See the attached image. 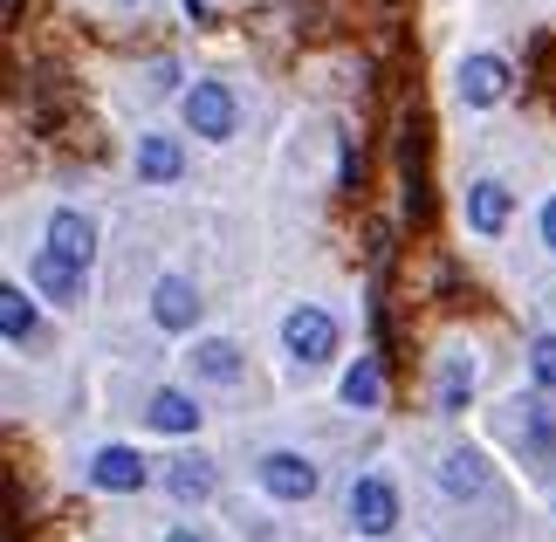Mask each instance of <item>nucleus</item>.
I'll return each mask as SVG.
<instances>
[{
  "label": "nucleus",
  "instance_id": "obj_1",
  "mask_svg": "<svg viewBox=\"0 0 556 542\" xmlns=\"http://www.w3.org/2000/svg\"><path fill=\"white\" fill-rule=\"evenodd\" d=\"M282 343H289L295 364H330V351H337V323H330L324 310H289Z\"/></svg>",
  "mask_w": 556,
  "mask_h": 542
},
{
  "label": "nucleus",
  "instance_id": "obj_2",
  "mask_svg": "<svg viewBox=\"0 0 556 542\" xmlns=\"http://www.w3.org/2000/svg\"><path fill=\"white\" fill-rule=\"evenodd\" d=\"M186 124L200 138H233V97H227V83H192V90H186Z\"/></svg>",
  "mask_w": 556,
  "mask_h": 542
},
{
  "label": "nucleus",
  "instance_id": "obj_3",
  "mask_svg": "<svg viewBox=\"0 0 556 542\" xmlns=\"http://www.w3.org/2000/svg\"><path fill=\"white\" fill-rule=\"evenodd\" d=\"M262 488L275 494V502H309L316 467L303 461V453H262Z\"/></svg>",
  "mask_w": 556,
  "mask_h": 542
},
{
  "label": "nucleus",
  "instance_id": "obj_4",
  "mask_svg": "<svg viewBox=\"0 0 556 542\" xmlns=\"http://www.w3.org/2000/svg\"><path fill=\"white\" fill-rule=\"evenodd\" d=\"M351 522L365 529V535H392V522H399L392 481H357V488H351Z\"/></svg>",
  "mask_w": 556,
  "mask_h": 542
},
{
  "label": "nucleus",
  "instance_id": "obj_5",
  "mask_svg": "<svg viewBox=\"0 0 556 542\" xmlns=\"http://www.w3.org/2000/svg\"><path fill=\"white\" fill-rule=\"evenodd\" d=\"M426 124H413V138H405V220L426 227L433 220V186H426Z\"/></svg>",
  "mask_w": 556,
  "mask_h": 542
},
{
  "label": "nucleus",
  "instance_id": "obj_6",
  "mask_svg": "<svg viewBox=\"0 0 556 542\" xmlns=\"http://www.w3.org/2000/svg\"><path fill=\"white\" fill-rule=\"evenodd\" d=\"M90 481L111 488V494H138L144 488V461H138L131 446H103L97 461H90Z\"/></svg>",
  "mask_w": 556,
  "mask_h": 542
},
{
  "label": "nucleus",
  "instance_id": "obj_7",
  "mask_svg": "<svg viewBox=\"0 0 556 542\" xmlns=\"http://www.w3.org/2000/svg\"><path fill=\"white\" fill-rule=\"evenodd\" d=\"M35 289L55 295V302H76V295H83V262H70V254H55V248H41V254H35Z\"/></svg>",
  "mask_w": 556,
  "mask_h": 542
},
{
  "label": "nucleus",
  "instance_id": "obj_8",
  "mask_svg": "<svg viewBox=\"0 0 556 542\" xmlns=\"http://www.w3.org/2000/svg\"><path fill=\"white\" fill-rule=\"evenodd\" d=\"M152 316L165 323V330H192V316H200V295H192V281L165 275L159 289H152Z\"/></svg>",
  "mask_w": 556,
  "mask_h": 542
},
{
  "label": "nucleus",
  "instance_id": "obj_9",
  "mask_svg": "<svg viewBox=\"0 0 556 542\" xmlns=\"http://www.w3.org/2000/svg\"><path fill=\"white\" fill-rule=\"evenodd\" d=\"M502 90H508L502 55H467V62H460V97H467V103H495Z\"/></svg>",
  "mask_w": 556,
  "mask_h": 542
},
{
  "label": "nucleus",
  "instance_id": "obj_10",
  "mask_svg": "<svg viewBox=\"0 0 556 542\" xmlns=\"http://www.w3.org/2000/svg\"><path fill=\"white\" fill-rule=\"evenodd\" d=\"M49 248L90 268V254H97V227L83 220V213H55V220H49Z\"/></svg>",
  "mask_w": 556,
  "mask_h": 542
},
{
  "label": "nucleus",
  "instance_id": "obj_11",
  "mask_svg": "<svg viewBox=\"0 0 556 542\" xmlns=\"http://www.w3.org/2000/svg\"><path fill=\"white\" fill-rule=\"evenodd\" d=\"M192 371H200V378H213V385H233V378H241V351H233V343L227 337H206V343H192Z\"/></svg>",
  "mask_w": 556,
  "mask_h": 542
},
{
  "label": "nucleus",
  "instance_id": "obj_12",
  "mask_svg": "<svg viewBox=\"0 0 556 542\" xmlns=\"http://www.w3.org/2000/svg\"><path fill=\"white\" fill-rule=\"evenodd\" d=\"M165 488H173L179 502H206V494L220 488V474H213V461H200V453H186V461H173V474H165Z\"/></svg>",
  "mask_w": 556,
  "mask_h": 542
},
{
  "label": "nucleus",
  "instance_id": "obj_13",
  "mask_svg": "<svg viewBox=\"0 0 556 542\" xmlns=\"http://www.w3.org/2000/svg\"><path fill=\"white\" fill-rule=\"evenodd\" d=\"M440 481H446V494H481L488 488V461H481L475 446H454L440 461Z\"/></svg>",
  "mask_w": 556,
  "mask_h": 542
},
{
  "label": "nucleus",
  "instance_id": "obj_14",
  "mask_svg": "<svg viewBox=\"0 0 556 542\" xmlns=\"http://www.w3.org/2000/svg\"><path fill=\"white\" fill-rule=\"evenodd\" d=\"M344 405H357V412H378L384 405V364L378 357H357L351 371H344Z\"/></svg>",
  "mask_w": 556,
  "mask_h": 542
},
{
  "label": "nucleus",
  "instance_id": "obj_15",
  "mask_svg": "<svg viewBox=\"0 0 556 542\" xmlns=\"http://www.w3.org/2000/svg\"><path fill=\"white\" fill-rule=\"evenodd\" d=\"M467 220H475L481 234H502L508 227V186L502 179H481L475 192H467Z\"/></svg>",
  "mask_w": 556,
  "mask_h": 542
},
{
  "label": "nucleus",
  "instance_id": "obj_16",
  "mask_svg": "<svg viewBox=\"0 0 556 542\" xmlns=\"http://www.w3.org/2000/svg\"><path fill=\"white\" fill-rule=\"evenodd\" d=\"M138 172H144L152 186H173L179 172H186V151H179L173 138H144V144H138Z\"/></svg>",
  "mask_w": 556,
  "mask_h": 542
},
{
  "label": "nucleus",
  "instance_id": "obj_17",
  "mask_svg": "<svg viewBox=\"0 0 556 542\" xmlns=\"http://www.w3.org/2000/svg\"><path fill=\"white\" fill-rule=\"evenodd\" d=\"M522 419H529V453H536V461H549V453H556V405H549V392L529 399Z\"/></svg>",
  "mask_w": 556,
  "mask_h": 542
},
{
  "label": "nucleus",
  "instance_id": "obj_18",
  "mask_svg": "<svg viewBox=\"0 0 556 542\" xmlns=\"http://www.w3.org/2000/svg\"><path fill=\"white\" fill-rule=\"evenodd\" d=\"M152 426L159 432H192V426H200V405H192L186 392H159L152 399Z\"/></svg>",
  "mask_w": 556,
  "mask_h": 542
},
{
  "label": "nucleus",
  "instance_id": "obj_19",
  "mask_svg": "<svg viewBox=\"0 0 556 542\" xmlns=\"http://www.w3.org/2000/svg\"><path fill=\"white\" fill-rule=\"evenodd\" d=\"M0 330H8V343H28L35 337V310H28V295H21L14 281L0 289Z\"/></svg>",
  "mask_w": 556,
  "mask_h": 542
},
{
  "label": "nucleus",
  "instance_id": "obj_20",
  "mask_svg": "<svg viewBox=\"0 0 556 542\" xmlns=\"http://www.w3.org/2000/svg\"><path fill=\"white\" fill-rule=\"evenodd\" d=\"M467 392H475V364L454 357V364L440 371V412H460V405H467Z\"/></svg>",
  "mask_w": 556,
  "mask_h": 542
},
{
  "label": "nucleus",
  "instance_id": "obj_21",
  "mask_svg": "<svg viewBox=\"0 0 556 542\" xmlns=\"http://www.w3.org/2000/svg\"><path fill=\"white\" fill-rule=\"evenodd\" d=\"M529 364H536V385H543V392H556V337H536Z\"/></svg>",
  "mask_w": 556,
  "mask_h": 542
},
{
  "label": "nucleus",
  "instance_id": "obj_22",
  "mask_svg": "<svg viewBox=\"0 0 556 542\" xmlns=\"http://www.w3.org/2000/svg\"><path fill=\"white\" fill-rule=\"evenodd\" d=\"M543 241H549V248H556V200H549V206H543Z\"/></svg>",
  "mask_w": 556,
  "mask_h": 542
},
{
  "label": "nucleus",
  "instance_id": "obj_23",
  "mask_svg": "<svg viewBox=\"0 0 556 542\" xmlns=\"http://www.w3.org/2000/svg\"><path fill=\"white\" fill-rule=\"evenodd\" d=\"M165 542H206V535H192V529H173V535H165Z\"/></svg>",
  "mask_w": 556,
  "mask_h": 542
},
{
  "label": "nucleus",
  "instance_id": "obj_24",
  "mask_svg": "<svg viewBox=\"0 0 556 542\" xmlns=\"http://www.w3.org/2000/svg\"><path fill=\"white\" fill-rule=\"evenodd\" d=\"M14 8H21V0H8V14H14Z\"/></svg>",
  "mask_w": 556,
  "mask_h": 542
}]
</instances>
